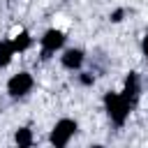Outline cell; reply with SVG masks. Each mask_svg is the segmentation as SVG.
<instances>
[{"mask_svg":"<svg viewBox=\"0 0 148 148\" xmlns=\"http://www.w3.org/2000/svg\"><path fill=\"white\" fill-rule=\"evenodd\" d=\"M132 99H127L123 92H106L104 95V106H106V113L111 118V123H116L118 127L125 125L130 111H132Z\"/></svg>","mask_w":148,"mask_h":148,"instance_id":"obj_1","label":"cell"},{"mask_svg":"<svg viewBox=\"0 0 148 148\" xmlns=\"http://www.w3.org/2000/svg\"><path fill=\"white\" fill-rule=\"evenodd\" d=\"M76 134V123L72 120V118H62V120H58L56 123V127L51 130V143L56 146V148H62V146H67L69 143V139Z\"/></svg>","mask_w":148,"mask_h":148,"instance_id":"obj_2","label":"cell"},{"mask_svg":"<svg viewBox=\"0 0 148 148\" xmlns=\"http://www.w3.org/2000/svg\"><path fill=\"white\" fill-rule=\"evenodd\" d=\"M32 86H35L32 76H30L28 72H18V74H14V76L7 81V92H9L12 97H25V95L32 90Z\"/></svg>","mask_w":148,"mask_h":148,"instance_id":"obj_3","label":"cell"},{"mask_svg":"<svg viewBox=\"0 0 148 148\" xmlns=\"http://www.w3.org/2000/svg\"><path fill=\"white\" fill-rule=\"evenodd\" d=\"M62 44H65V32L62 30H58V28L46 30L44 37H42V58H49L51 53L62 49Z\"/></svg>","mask_w":148,"mask_h":148,"instance_id":"obj_4","label":"cell"},{"mask_svg":"<svg viewBox=\"0 0 148 148\" xmlns=\"http://www.w3.org/2000/svg\"><path fill=\"white\" fill-rule=\"evenodd\" d=\"M60 60H62V67L65 69H79L83 65V51L81 49H67Z\"/></svg>","mask_w":148,"mask_h":148,"instance_id":"obj_5","label":"cell"},{"mask_svg":"<svg viewBox=\"0 0 148 148\" xmlns=\"http://www.w3.org/2000/svg\"><path fill=\"white\" fill-rule=\"evenodd\" d=\"M123 95L127 97V99H136V95H139V76L132 72L127 79H125V88H123Z\"/></svg>","mask_w":148,"mask_h":148,"instance_id":"obj_6","label":"cell"},{"mask_svg":"<svg viewBox=\"0 0 148 148\" xmlns=\"http://www.w3.org/2000/svg\"><path fill=\"white\" fill-rule=\"evenodd\" d=\"M14 44H12V39H2L0 42V67H7L9 62H12V58H14Z\"/></svg>","mask_w":148,"mask_h":148,"instance_id":"obj_7","label":"cell"},{"mask_svg":"<svg viewBox=\"0 0 148 148\" xmlns=\"http://www.w3.org/2000/svg\"><path fill=\"white\" fill-rule=\"evenodd\" d=\"M12 44H14V51H18V53H21V51H28L30 44H32V37H30L28 32L21 30L16 37H12Z\"/></svg>","mask_w":148,"mask_h":148,"instance_id":"obj_8","label":"cell"},{"mask_svg":"<svg viewBox=\"0 0 148 148\" xmlns=\"http://www.w3.org/2000/svg\"><path fill=\"white\" fill-rule=\"evenodd\" d=\"M14 141H16V146L28 148V146H32V132L28 127H18L16 134H14Z\"/></svg>","mask_w":148,"mask_h":148,"instance_id":"obj_9","label":"cell"},{"mask_svg":"<svg viewBox=\"0 0 148 148\" xmlns=\"http://www.w3.org/2000/svg\"><path fill=\"white\" fill-rule=\"evenodd\" d=\"M141 51H143V56L148 58V32H146V37H143V42H141Z\"/></svg>","mask_w":148,"mask_h":148,"instance_id":"obj_10","label":"cell"},{"mask_svg":"<svg viewBox=\"0 0 148 148\" xmlns=\"http://www.w3.org/2000/svg\"><path fill=\"white\" fill-rule=\"evenodd\" d=\"M92 81H95V79H92L90 74H83V76H81V83H83V86H90Z\"/></svg>","mask_w":148,"mask_h":148,"instance_id":"obj_11","label":"cell"},{"mask_svg":"<svg viewBox=\"0 0 148 148\" xmlns=\"http://www.w3.org/2000/svg\"><path fill=\"white\" fill-rule=\"evenodd\" d=\"M123 18V9H116L113 14H111V21H120Z\"/></svg>","mask_w":148,"mask_h":148,"instance_id":"obj_12","label":"cell"}]
</instances>
